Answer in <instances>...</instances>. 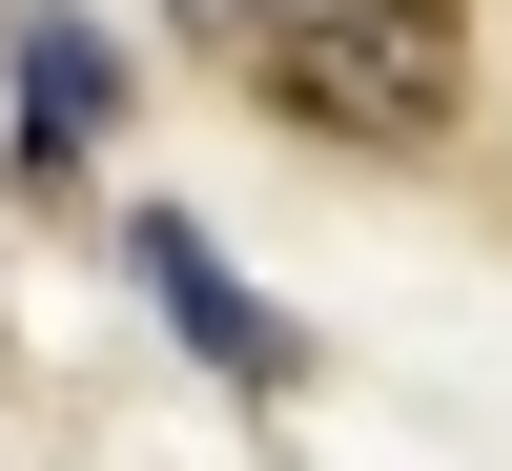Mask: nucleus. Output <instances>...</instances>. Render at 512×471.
I'll list each match as a JSON object with an SVG mask.
<instances>
[{
	"instance_id": "f257e3e1",
	"label": "nucleus",
	"mask_w": 512,
	"mask_h": 471,
	"mask_svg": "<svg viewBox=\"0 0 512 471\" xmlns=\"http://www.w3.org/2000/svg\"><path fill=\"white\" fill-rule=\"evenodd\" d=\"M246 82H267L308 144H431V123L472 103V0H267Z\"/></svg>"
},
{
	"instance_id": "f03ea898",
	"label": "nucleus",
	"mask_w": 512,
	"mask_h": 471,
	"mask_svg": "<svg viewBox=\"0 0 512 471\" xmlns=\"http://www.w3.org/2000/svg\"><path fill=\"white\" fill-rule=\"evenodd\" d=\"M144 287H164V328H185L226 390H287V369H308V328H287L267 287H226V246H205V226H144Z\"/></svg>"
},
{
	"instance_id": "7ed1b4c3",
	"label": "nucleus",
	"mask_w": 512,
	"mask_h": 471,
	"mask_svg": "<svg viewBox=\"0 0 512 471\" xmlns=\"http://www.w3.org/2000/svg\"><path fill=\"white\" fill-rule=\"evenodd\" d=\"M0 41H21V185L82 205V144L123 123V41H82V21H0Z\"/></svg>"
},
{
	"instance_id": "20e7f679",
	"label": "nucleus",
	"mask_w": 512,
	"mask_h": 471,
	"mask_svg": "<svg viewBox=\"0 0 512 471\" xmlns=\"http://www.w3.org/2000/svg\"><path fill=\"white\" fill-rule=\"evenodd\" d=\"M185 21H226V41H246V21H267V0H185Z\"/></svg>"
}]
</instances>
